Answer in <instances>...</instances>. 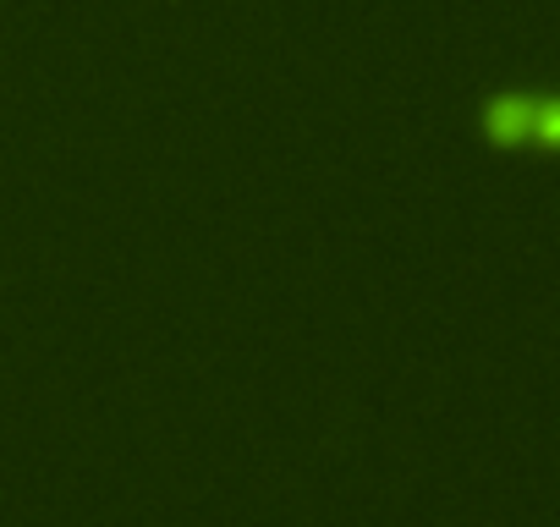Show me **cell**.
<instances>
[{
	"label": "cell",
	"mask_w": 560,
	"mask_h": 527,
	"mask_svg": "<svg viewBox=\"0 0 560 527\" xmlns=\"http://www.w3.org/2000/svg\"><path fill=\"white\" fill-rule=\"evenodd\" d=\"M478 143L489 149H555L560 138V110L549 94H527V89H494L478 99L472 110Z\"/></svg>",
	"instance_id": "cell-1"
}]
</instances>
